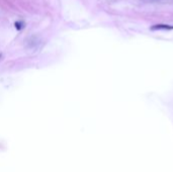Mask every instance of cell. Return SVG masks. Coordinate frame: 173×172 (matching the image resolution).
I'll return each instance as SVG.
<instances>
[{
  "instance_id": "1",
  "label": "cell",
  "mask_w": 173,
  "mask_h": 172,
  "mask_svg": "<svg viewBox=\"0 0 173 172\" xmlns=\"http://www.w3.org/2000/svg\"><path fill=\"white\" fill-rule=\"evenodd\" d=\"M152 32L155 30H173V24H165V23H159V24H154L150 27Z\"/></svg>"
},
{
  "instance_id": "2",
  "label": "cell",
  "mask_w": 173,
  "mask_h": 172,
  "mask_svg": "<svg viewBox=\"0 0 173 172\" xmlns=\"http://www.w3.org/2000/svg\"><path fill=\"white\" fill-rule=\"evenodd\" d=\"M21 25H22V22H15V27H17L18 30H20L21 29Z\"/></svg>"
}]
</instances>
